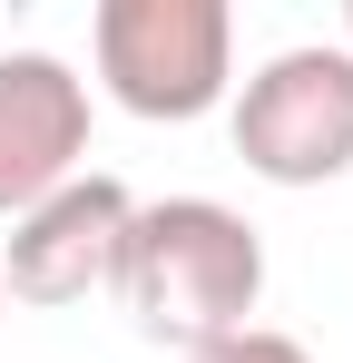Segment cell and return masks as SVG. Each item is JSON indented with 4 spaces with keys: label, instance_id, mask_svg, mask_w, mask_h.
<instances>
[{
    "label": "cell",
    "instance_id": "1",
    "mask_svg": "<svg viewBox=\"0 0 353 363\" xmlns=\"http://www.w3.org/2000/svg\"><path fill=\"white\" fill-rule=\"evenodd\" d=\"M118 295L128 314L157 334V344H216V334H245V314L265 295V236L216 206V196H157L128 216V245H118Z\"/></svg>",
    "mask_w": 353,
    "mask_h": 363
},
{
    "label": "cell",
    "instance_id": "2",
    "mask_svg": "<svg viewBox=\"0 0 353 363\" xmlns=\"http://www.w3.org/2000/svg\"><path fill=\"white\" fill-rule=\"evenodd\" d=\"M99 79L128 118H206L235 79L226 0H99Z\"/></svg>",
    "mask_w": 353,
    "mask_h": 363
},
{
    "label": "cell",
    "instance_id": "3",
    "mask_svg": "<svg viewBox=\"0 0 353 363\" xmlns=\"http://www.w3.org/2000/svg\"><path fill=\"white\" fill-rule=\"evenodd\" d=\"M235 157L265 186H324L353 167V50H275L235 89Z\"/></svg>",
    "mask_w": 353,
    "mask_h": 363
},
{
    "label": "cell",
    "instance_id": "4",
    "mask_svg": "<svg viewBox=\"0 0 353 363\" xmlns=\"http://www.w3.org/2000/svg\"><path fill=\"white\" fill-rule=\"evenodd\" d=\"M128 216H138V196L118 177H89V167H79L59 196H40L30 216H10L0 295H20V304H89V295H108Z\"/></svg>",
    "mask_w": 353,
    "mask_h": 363
},
{
    "label": "cell",
    "instance_id": "5",
    "mask_svg": "<svg viewBox=\"0 0 353 363\" xmlns=\"http://www.w3.org/2000/svg\"><path fill=\"white\" fill-rule=\"evenodd\" d=\"M89 157V79L50 50L0 60V216H30Z\"/></svg>",
    "mask_w": 353,
    "mask_h": 363
},
{
    "label": "cell",
    "instance_id": "6",
    "mask_svg": "<svg viewBox=\"0 0 353 363\" xmlns=\"http://www.w3.org/2000/svg\"><path fill=\"white\" fill-rule=\"evenodd\" d=\"M196 363H314L294 334H265V324H245V334H216V344H196Z\"/></svg>",
    "mask_w": 353,
    "mask_h": 363
},
{
    "label": "cell",
    "instance_id": "7",
    "mask_svg": "<svg viewBox=\"0 0 353 363\" xmlns=\"http://www.w3.org/2000/svg\"><path fill=\"white\" fill-rule=\"evenodd\" d=\"M344 30H353V10H344Z\"/></svg>",
    "mask_w": 353,
    "mask_h": 363
},
{
    "label": "cell",
    "instance_id": "8",
    "mask_svg": "<svg viewBox=\"0 0 353 363\" xmlns=\"http://www.w3.org/2000/svg\"><path fill=\"white\" fill-rule=\"evenodd\" d=\"M0 304H10V295H0Z\"/></svg>",
    "mask_w": 353,
    "mask_h": 363
}]
</instances>
